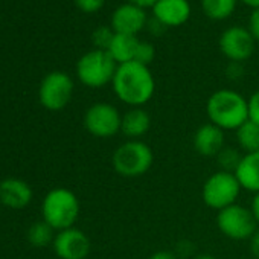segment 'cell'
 I'll list each match as a JSON object with an SVG mask.
<instances>
[{
    "label": "cell",
    "instance_id": "4dcf8cb0",
    "mask_svg": "<svg viewBox=\"0 0 259 259\" xmlns=\"http://www.w3.org/2000/svg\"><path fill=\"white\" fill-rule=\"evenodd\" d=\"M250 209H251V212H253V215H254V218H256V221H257V224H259V192L254 194V197H253V200H251Z\"/></svg>",
    "mask_w": 259,
    "mask_h": 259
},
{
    "label": "cell",
    "instance_id": "1f68e13d",
    "mask_svg": "<svg viewBox=\"0 0 259 259\" xmlns=\"http://www.w3.org/2000/svg\"><path fill=\"white\" fill-rule=\"evenodd\" d=\"M191 259H218V257L210 253H198V254H194Z\"/></svg>",
    "mask_w": 259,
    "mask_h": 259
},
{
    "label": "cell",
    "instance_id": "6da1fadb",
    "mask_svg": "<svg viewBox=\"0 0 259 259\" xmlns=\"http://www.w3.org/2000/svg\"><path fill=\"white\" fill-rule=\"evenodd\" d=\"M111 85L117 99L128 107H144L156 92V81L150 67L138 61L117 64Z\"/></svg>",
    "mask_w": 259,
    "mask_h": 259
},
{
    "label": "cell",
    "instance_id": "30bf717a",
    "mask_svg": "<svg viewBox=\"0 0 259 259\" xmlns=\"http://www.w3.org/2000/svg\"><path fill=\"white\" fill-rule=\"evenodd\" d=\"M256 41L250 31L242 26H230L220 37V51L232 63L248 60L254 51Z\"/></svg>",
    "mask_w": 259,
    "mask_h": 259
},
{
    "label": "cell",
    "instance_id": "2e32d148",
    "mask_svg": "<svg viewBox=\"0 0 259 259\" xmlns=\"http://www.w3.org/2000/svg\"><path fill=\"white\" fill-rule=\"evenodd\" d=\"M32 200V189L19 179H8L0 183V203L11 209H22Z\"/></svg>",
    "mask_w": 259,
    "mask_h": 259
},
{
    "label": "cell",
    "instance_id": "f1b7e54d",
    "mask_svg": "<svg viewBox=\"0 0 259 259\" xmlns=\"http://www.w3.org/2000/svg\"><path fill=\"white\" fill-rule=\"evenodd\" d=\"M148 259H180L179 254L176 251H171V250H159V251H154Z\"/></svg>",
    "mask_w": 259,
    "mask_h": 259
},
{
    "label": "cell",
    "instance_id": "e0dca14e",
    "mask_svg": "<svg viewBox=\"0 0 259 259\" xmlns=\"http://www.w3.org/2000/svg\"><path fill=\"white\" fill-rule=\"evenodd\" d=\"M235 176L242 189L248 192H259V151L242 154Z\"/></svg>",
    "mask_w": 259,
    "mask_h": 259
},
{
    "label": "cell",
    "instance_id": "8992f818",
    "mask_svg": "<svg viewBox=\"0 0 259 259\" xmlns=\"http://www.w3.org/2000/svg\"><path fill=\"white\" fill-rule=\"evenodd\" d=\"M117 64L107 51L95 49L84 54L76 64L79 81L92 89H101L113 81Z\"/></svg>",
    "mask_w": 259,
    "mask_h": 259
},
{
    "label": "cell",
    "instance_id": "7a4b0ae2",
    "mask_svg": "<svg viewBox=\"0 0 259 259\" xmlns=\"http://www.w3.org/2000/svg\"><path fill=\"white\" fill-rule=\"evenodd\" d=\"M206 113L209 122L220 126L223 132H236L248 120V104L241 93L230 89H221L209 96Z\"/></svg>",
    "mask_w": 259,
    "mask_h": 259
},
{
    "label": "cell",
    "instance_id": "cb8c5ba5",
    "mask_svg": "<svg viewBox=\"0 0 259 259\" xmlns=\"http://www.w3.org/2000/svg\"><path fill=\"white\" fill-rule=\"evenodd\" d=\"M113 35H114V32H113L111 28H99V29H96L95 34H93V43L96 45V49L107 51Z\"/></svg>",
    "mask_w": 259,
    "mask_h": 259
},
{
    "label": "cell",
    "instance_id": "9a60e30c",
    "mask_svg": "<svg viewBox=\"0 0 259 259\" xmlns=\"http://www.w3.org/2000/svg\"><path fill=\"white\" fill-rule=\"evenodd\" d=\"M151 128V116L144 107H130L122 114L120 133L126 141H142Z\"/></svg>",
    "mask_w": 259,
    "mask_h": 259
},
{
    "label": "cell",
    "instance_id": "ba28073f",
    "mask_svg": "<svg viewBox=\"0 0 259 259\" xmlns=\"http://www.w3.org/2000/svg\"><path fill=\"white\" fill-rule=\"evenodd\" d=\"M120 111L108 102H96L89 107L84 114L85 130L99 139H110L120 133Z\"/></svg>",
    "mask_w": 259,
    "mask_h": 259
},
{
    "label": "cell",
    "instance_id": "44dd1931",
    "mask_svg": "<svg viewBox=\"0 0 259 259\" xmlns=\"http://www.w3.org/2000/svg\"><path fill=\"white\" fill-rule=\"evenodd\" d=\"M54 229L43 220L40 223H35L31 226L28 232V239L35 247H45L51 242H54Z\"/></svg>",
    "mask_w": 259,
    "mask_h": 259
},
{
    "label": "cell",
    "instance_id": "83f0119b",
    "mask_svg": "<svg viewBox=\"0 0 259 259\" xmlns=\"http://www.w3.org/2000/svg\"><path fill=\"white\" fill-rule=\"evenodd\" d=\"M248 244H250V253L253 254V257L259 259V227L248 239Z\"/></svg>",
    "mask_w": 259,
    "mask_h": 259
},
{
    "label": "cell",
    "instance_id": "484cf974",
    "mask_svg": "<svg viewBox=\"0 0 259 259\" xmlns=\"http://www.w3.org/2000/svg\"><path fill=\"white\" fill-rule=\"evenodd\" d=\"M75 4L81 11L92 14V13H98L104 7L105 0H75Z\"/></svg>",
    "mask_w": 259,
    "mask_h": 259
},
{
    "label": "cell",
    "instance_id": "3957f363",
    "mask_svg": "<svg viewBox=\"0 0 259 259\" xmlns=\"http://www.w3.org/2000/svg\"><path fill=\"white\" fill-rule=\"evenodd\" d=\"M154 163V153L144 141H126L120 144L113 156V169L126 179H136L145 176Z\"/></svg>",
    "mask_w": 259,
    "mask_h": 259
},
{
    "label": "cell",
    "instance_id": "4fadbf2b",
    "mask_svg": "<svg viewBox=\"0 0 259 259\" xmlns=\"http://www.w3.org/2000/svg\"><path fill=\"white\" fill-rule=\"evenodd\" d=\"M192 145H194V150L200 156L217 157L220 154V151L226 147L224 132L220 126H217L210 122L203 123L201 126L197 128V132L194 133Z\"/></svg>",
    "mask_w": 259,
    "mask_h": 259
},
{
    "label": "cell",
    "instance_id": "277c9868",
    "mask_svg": "<svg viewBox=\"0 0 259 259\" xmlns=\"http://www.w3.org/2000/svg\"><path fill=\"white\" fill-rule=\"evenodd\" d=\"M41 212L43 220L54 230L60 232L73 227L79 215V201L72 191L66 188H57L45 197Z\"/></svg>",
    "mask_w": 259,
    "mask_h": 259
},
{
    "label": "cell",
    "instance_id": "7c38bea8",
    "mask_svg": "<svg viewBox=\"0 0 259 259\" xmlns=\"http://www.w3.org/2000/svg\"><path fill=\"white\" fill-rule=\"evenodd\" d=\"M147 11L133 4H123L117 7L111 16V29L116 34L136 35L147 26Z\"/></svg>",
    "mask_w": 259,
    "mask_h": 259
},
{
    "label": "cell",
    "instance_id": "5b68a950",
    "mask_svg": "<svg viewBox=\"0 0 259 259\" xmlns=\"http://www.w3.org/2000/svg\"><path fill=\"white\" fill-rule=\"evenodd\" d=\"M242 188L233 172L217 171L206 179L201 188L203 203L217 212L238 203Z\"/></svg>",
    "mask_w": 259,
    "mask_h": 259
},
{
    "label": "cell",
    "instance_id": "f546056e",
    "mask_svg": "<svg viewBox=\"0 0 259 259\" xmlns=\"http://www.w3.org/2000/svg\"><path fill=\"white\" fill-rule=\"evenodd\" d=\"M128 4H133V5H138L141 8H153L154 4L157 2V0H126Z\"/></svg>",
    "mask_w": 259,
    "mask_h": 259
},
{
    "label": "cell",
    "instance_id": "9c48e42d",
    "mask_svg": "<svg viewBox=\"0 0 259 259\" xmlns=\"http://www.w3.org/2000/svg\"><path fill=\"white\" fill-rule=\"evenodd\" d=\"M73 95V81L64 72H52L41 81L38 96L43 107L52 111L64 108Z\"/></svg>",
    "mask_w": 259,
    "mask_h": 259
},
{
    "label": "cell",
    "instance_id": "ffe728a7",
    "mask_svg": "<svg viewBox=\"0 0 259 259\" xmlns=\"http://www.w3.org/2000/svg\"><path fill=\"white\" fill-rule=\"evenodd\" d=\"M204 14L212 20H223L233 14L236 0H201Z\"/></svg>",
    "mask_w": 259,
    "mask_h": 259
},
{
    "label": "cell",
    "instance_id": "52a82bcc",
    "mask_svg": "<svg viewBox=\"0 0 259 259\" xmlns=\"http://www.w3.org/2000/svg\"><path fill=\"white\" fill-rule=\"evenodd\" d=\"M217 227L229 239L248 241L257 230L259 224L250 207L235 203L217 212Z\"/></svg>",
    "mask_w": 259,
    "mask_h": 259
},
{
    "label": "cell",
    "instance_id": "5bb4252c",
    "mask_svg": "<svg viewBox=\"0 0 259 259\" xmlns=\"http://www.w3.org/2000/svg\"><path fill=\"white\" fill-rule=\"evenodd\" d=\"M191 16V5L188 0H157L153 7V19L165 28L182 26Z\"/></svg>",
    "mask_w": 259,
    "mask_h": 259
},
{
    "label": "cell",
    "instance_id": "8fae6325",
    "mask_svg": "<svg viewBox=\"0 0 259 259\" xmlns=\"http://www.w3.org/2000/svg\"><path fill=\"white\" fill-rule=\"evenodd\" d=\"M52 244L61 259H85L90 253L89 236L76 227L60 230Z\"/></svg>",
    "mask_w": 259,
    "mask_h": 259
},
{
    "label": "cell",
    "instance_id": "7402d4cb",
    "mask_svg": "<svg viewBox=\"0 0 259 259\" xmlns=\"http://www.w3.org/2000/svg\"><path fill=\"white\" fill-rule=\"evenodd\" d=\"M241 157H242V154H239L238 150H235L232 147H224L220 151V154L217 156V160H218L221 171H227V172L235 174V171L241 162Z\"/></svg>",
    "mask_w": 259,
    "mask_h": 259
},
{
    "label": "cell",
    "instance_id": "603a6c76",
    "mask_svg": "<svg viewBox=\"0 0 259 259\" xmlns=\"http://www.w3.org/2000/svg\"><path fill=\"white\" fill-rule=\"evenodd\" d=\"M156 57V49L151 43L148 41H139L138 45V51H136V57H135V61L141 63V64H145V66H150L153 63Z\"/></svg>",
    "mask_w": 259,
    "mask_h": 259
},
{
    "label": "cell",
    "instance_id": "d6986e66",
    "mask_svg": "<svg viewBox=\"0 0 259 259\" xmlns=\"http://www.w3.org/2000/svg\"><path fill=\"white\" fill-rule=\"evenodd\" d=\"M236 144L242 154L259 151V125L250 119L236 130Z\"/></svg>",
    "mask_w": 259,
    "mask_h": 259
},
{
    "label": "cell",
    "instance_id": "d6a6232c",
    "mask_svg": "<svg viewBox=\"0 0 259 259\" xmlns=\"http://www.w3.org/2000/svg\"><path fill=\"white\" fill-rule=\"evenodd\" d=\"M241 2H242V4H245L247 7L253 8V10L259 8V0H241Z\"/></svg>",
    "mask_w": 259,
    "mask_h": 259
},
{
    "label": "cell",
    "instance_id": "d4e9b609",
    "mask_svg": "<svg viewBox=\"0 0 259 259\" xmlns=\"http://www.w3.org/2000/svg\"><path fill=\"white\" fill-rule=\"evenodd\" d=\"M248 119L259 125V90H256L248 99Z\"/></svg>",
    "mask_w": 259,
    "mask_h": 259
},
{
    "label": "cell",
    "instance_id": "4316f807",
    "mask_svg": "<svg viewBox=\"0 0 259 259\" xmlns=\"http://www.w3.org/2000/svg\"><path fill=\"white\" fill-rule=\"evenodd\" d=\"M251 34V37L254 38V41L259 45V8L253 10L248 19V28H247Z\"/></svg>",
    "mask_w": 259,
    "mask_h": 259
},
{
    "label": "cell",
    "instance_id": "ac0fdd59",
    "mask_svg": "<svg viewBox=\"0 0 259 259\" xmlns=\"http://www.w3.org/2000/svg\"><path fill=\"white\" fill-rule=\"evenodd\" d=\"M139 38L136 35H125V34H116L113 35L107 52L111 55V58L116 61V64H123L135 61Z\"/></svg>",
    "mask_w": 259,
    "mask_h": 259
}]
</instances>
